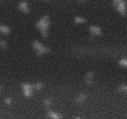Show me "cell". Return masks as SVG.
<instances>
[{
	"label": "cell",
	"instance_id": "cell-1",
	"mask_svg": "<svg viewBox=\"0 0 127 119\" xmlns=\"http://www.w3.org/2000/svg\"><path fill=\"white\" fill-rule=\"evenodd\" d=\"M115 9L120 13L122 16H125L127 13L126 10V4L124 1L122 0H114L113 2Z\"/></svg>",
	"mask_w": 127,
	"mask_h": 119
},
{
	"label": "cell",
	"instance_id": "cell-2",
	"mask_svg": "<svg viewBox=\"0 0 127 119\" xmlns=\"http://www.w3.org/2000/svg\"><path fill=\"white\" fill-rule=\"evenodd\" d=\"M91 32L93 33V34H95V35H100L101 34V30H100V28L99 27H96V26H92L91 27Z\"/></svg>",
	"mask_w": 127,
	"mask_h": 119
},
{
	"label": "cell",
	"instance_id": "cell-3",
	"mask_svg": "<svg viewBox=\"0 0 127 119\" xmlns=\"http://www.w3.org/2000/svg\"><path fill=\"white\" fill-rule=\"evenodd\" d=\"M117 91L120 93H125L127 94V84L126 85H122L117 88Z\"/></svg>",
	"mask_w": 127,
	"mask_h": 119
},
{
	"label": "cell",
	"instance_id": "cell-4",
	"mask_svg": "<svg viewBox=\"0 0 127 119\" xmlns=\"http://www.w3.org/2000/svg\"><path fill=\"white\" fill-rule=\"evenodd\" d=\"M119 65L121 67L127 68V58H121L119 61Z\"/></svg>",
	"mask_w": 127,
	"mask_h": 119
}]
</instances>
